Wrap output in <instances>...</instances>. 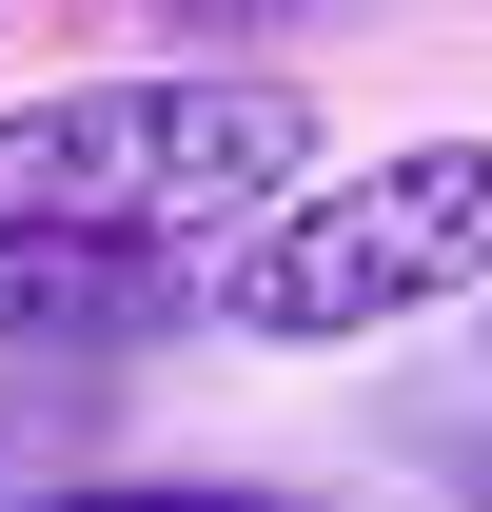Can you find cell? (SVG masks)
<instances>
[{"label":"cell","instance_id":"1","mask_svg":"<svg viewBox=\"0 0 492 512\" xmlns=\"http://www.w3.org/2000/svg\"><path fill=\"white\" fill-rule=\"evenodd\" d=\"M315 197V99L276 60H138L0 99V256H237Z\"/></svg>","mask_w":492,"mask_h":512},{"label":"cell","instance_id":"2","mask_svg":"<svg viewBox=\"0 0 492 512\" xmlns=\"http://www.w3.org/2000/svg\"><path fill=\"white\" fill-rule=\"evenodd\" d=\"M453 296H492V138H374L355 178H315L296 217H256L217 256V316L276 355H355Z\"/></svg>","mask_w":492,"mask_h":512},{"label":"cell","instance_id":"3","mask_svg":"<svg viewBox=\"0 0 492 512\" xmlns=\"http://www.w3.org/2000/svg\"><path fill=\"white\" fill-rule=\"evenodd\" d=\"M40 512H276V493H237V473H79Z\"/></svg>","mask_w":492,"mask_h":512}]
</instances>
